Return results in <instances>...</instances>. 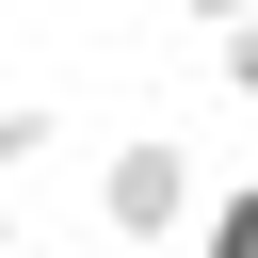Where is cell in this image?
Listing matches in <instances>:
<instances>
[{
    "mask_svg": "<svg viewBox=\"0 0 258 258\" xmlns=\"http://www.w3.org/2000/svg\"><path fill=\"white\" fill-rule=\"evenodd\" d=\"M194 194H210V161H194L177 129L97 145V226H113V242H177V226H194Z\"/></svg>",
    "mask_w": 258,
    "mask_h": 258,
    "instance_id": "1",
    "label": "cell"
},
{
    "mask_svg": "<svg viewBox=\"0 0 258 258\" xmlns=\"http://www.w3.org/2000/svg\"><path fill=\"white\" fill-rule=\"evenodd\" d=\"M177 242H194V258H258V177H210Z\"/></svg>",
    "mask_w": 258,
    "mask_h": 258,
    "instance_id": "2",
    "label": "cell"
},
{
    "mask_svg": "<svg viewBox=\"0 0 258 258\" xmlns=\"http://www.w3.org/2000/svg\"><path fill=\"white\" fill-rule=\"evenodd\" d=\"M48 145H64V113H48V97H16V113H0V177H32Z\"/></svg>",
    "mask_w": 258,
    "mask_h": 258,
    "instance_id": "3",
    "label": "cell"
},
{
    "mask_svg": "<svg viewBox=\"0 0 258 258\" xmlns=\"http://www.w3.org/2000/svg\"><path fill=\"white\" fill-rule=\"evenodd\" d=\"M210 48H226V97L258 113V16H242V32H210Z\"/></svg>",
    "mask_w": 258,
    "mask_h": 258,
    "instance_id": "4",
    "label": "cell"
},
{
    "mask_svg": "<svg viewBox=\"0 0 258 258\" xmlns=\"http://www.w3.org/2000/svg\"><path fill=\"white\" fill-rule=\"evenodd\" d=\"M177 16H194V32H242V16H258V0H177Z\"/></svg>",
    "mask_w": 258,
    "mask_h": 258,
    "instance_id": "5",
    "label": "cell"
},
{
    "mask_svg": "<svg viewBox=\"0 0 258 258\" xmlns=\"http://www.w3.org/2000/svg\"><path fill=\"white\" fill-rule=\"evenodd\" d=\"M0 258H32V226H16V194H0Z\"/></svg>",
    "mask_w": 258,
    "mask_h": 258,
    "instance_id": "6",
    "label": "cell"
}]
</instances>
